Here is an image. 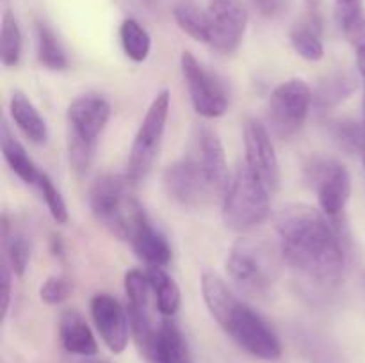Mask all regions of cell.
<instances>
[{
    "mask_svg": "<svg viewBox=\"0 0 365 363\" xmlns=\"http://www.w3.org/2000/svg\"><path fill=\"white\" fill-rule=\"evenodd\" d=\"M278 246L309 292L327 294L339 287L346 269V251L341 231L323 210L305 203L284 206L277 216Z\"/></svg>",
    "mask_w": 365,
    "mask_h": 363,
    "instance_id": "1",
    "label": "cell"
},
{
    "mask_svg": "<svg viewBox=\"0 0 365 363\" xmlns=\"http://www.w3.org/2000/svg\"><path fill=\"white\" fill-rule=\"evenodd\" d=\"M202 294L210 315L232 340L260 359H278L282 344L273 327L245 301L237 299L214 270L202 274Z\"/></svg>",
    "mask_w": 365,
    "mask_h": 363,
    "instance_id": "2",
    "label": "cell"
},
{
    "mask_svg": "<svg viewBox=\"0 0 365 363\" xmlns=\"http://www.w3.org/2000/svg\"><path fill=\"white\" fill-rule=\"evenodd\" d=\"M280 246L266 238L241 237L232 246L227 260V273L239 292L250 298H260L269 292L280 276Z\"/></svg>",
    "mask_w": 365,
    "mask_h": 363,
    "instance_id": "3",
    "label": "cell"
},
{
    "mask_svg": "<svg viewBox=\"0 0 365 363\" xmlns=\"http://www.w3.org/2000/svg\"><path fill=\"white\" fill-rule=\"evenodd\" d=\"M89 206L95 219L123 241H130L138 224L146 216L135 198L134 182L127 174L100 177L89 191Z\"/></svg>",
    "mask_w": 365,
    "mask_h": 363,
    "instance_id": "4",
    "label": "cell"
},
{
    "mask_svg": "<svg viewBox=\"0 0 365 363\" xmlns=\"http://www.w3.org/2000/svg\"><path fill=\"white\" fill-rule=\"evenodd\" d=\"M109 117V102L100 95L78 96L68 107V153L77 173L91 167L98 137Z\"/></svg>",
    "mask_w": 365,
    "mask_h": 363,
    "instance_id": "5",
    "label": "cell"
},
{
    "mask_svg": "<svg viewBox=\"0 0 365 363\" xmlns=\"http://www.w3.org/2000/svg\"><path fill=\"white\" fill-rule=\"evenodd\" d=\"M269 192L267 185L246 164H241L225 192V224L235 231L259 226L269 216Z\"/></svg>",
    "mask_w": 365,
    "mask_h": 363,
    "instance_id": "6",
    "label": "cell"
},
{
    "mask_svg": "<svg viewBox=\"0 0 365 363\" xmlns=\"http://www.w3.org/2000/svg\"><path fill=\"white\" fill-rule=\"evenodd\" d=\"M170 103L171 95L168 89L157 93L139 125L127 166V177L134 184L141 182L150 173L157 155H159L160 142H163L164 130H166V121L170 116Z\"/></svg>",
    "mask_w": 365,
    "mask_h": 363,
    "instance_id": "7",
    "label": "cell"
},
{
    "mask_svg": "<svg viewBox=\"0 0 365 363\" xmlns=\"http://www.w3.org/2000/svg\"><path fill=\"white\" fill-rule=\"evenodd\" d=\"M312 107V88L303 78L282 82L267 102V127L278 139H289L305 123Z\"/></svg>",
    "mask_w": 365,
    "mask_h": 363,
    "instance_id": "8",
    "label": "cell"
},
{
    "mask_svg": "<svg viewBox=\"0 0 365 363\" xmlns=\"http://www.w3.org/2000/svg\"><path fill=\"white\" fill-rule=\"evenodd\" d=\"M305 180L316 191L321 210L328 217L344 212L351 196V174L344 164L331 157H312L305 166Z\"/></svg>",
    "mask_w": 365,
    "mask_h": 363,
    "instance_id": "9",
    "label": "cell"
},
{
    "mask_svg": "<svg viewBox=\"0 0 365 363\" xmlns=\"http://www.w3.org/2000/svg\"><path fill=\"white\" fill-rule=\"evenodd\" d=\"M163 184L164 191L173 201L189 209H200L212 199L221 198L191 152L166 167Z\"/></svg>",
    "mask_w": 365,
    "mask_h": 363,
    "instance_id": "10",
    "label": "cell"
},
{
    "mask_svg": "<svg viewBox=\"0 0 365 363\" xmlns=\"http://www.w3.org/2000/svg\"><path fill=\"white\" fill-rule=\"evenodd\" d=\"M180 68L196 112L207 120L223 116L228 109V95L216 75L205 70L191 52L182 53Z\"/></svg>",
    "mask_w": 365,
    "mask_h": 363,
    "instance_id": "11",
    "label": "cell"
},
{
    "mask_svg": "<svg viewBox=\"0 0 365 363\" xmlns=\"http://www.w3.org/2000/svg\"><path fill=\"white\" fill-rule=\"evenodd\" d=\"M209 45L220 53H232L239 48L248 27V11L241 0H210Z\"/></svg>",
    "mask_w": 365,
    "mask_h": 363,
    "instance_id": "12",
    "label": "cell"
},
{
    "mask_svg": "<svg viewBox=\"0 0 365 363\" xmlns=\"http://www.w3.org/2000/svg\"><path fill=\"white\" fill-rule=\"evenodd\" d=\"M245 164L271 192L280 187V162L271 141L269 128L253 117L245 125Z\"/></svg>",
    "mask_w": 365,
    "mask_h": 363,
    "instance_id": "13",
    "label": "cell"
},
{
    "mask_svg": "<svg viewBox=\"0 0 365 363\" xmlns=\"http://www.w3.org/2000/svg\"><path fill=\"white\" fill-rule=\"evenodd\" d=\"M91 317L109 351L114 354L123 352L132 333L127 308L110 294H96L91 299Z\"/></svg>",
    "mask_w": 365,
    "mask_h": 363,
    "instance_id": "14",
    "label": "cell"
},
{
    "mask_svg": "<svg viewBox=\"0 0 365 363\" xmlns=\"http://www.w3.org/2000/svg\"><path fill=\"white\" fill-rule=\"evenodd\" d=\"M189 152L196 157L200 166L209 177L210 184L221 196L225 198L228 185H230V173H228V162L227 155H225L223 142H221L220 135L209 127H198L192 135V142Z\"/></svg>",
    "mask_w": 365,
    "mask_h": 363,
    "instance_id": "15",
    "label": "cell"
},
{
    "mask_svg": "<svg viewBox=\"0 0 365 363\" xmlns=\"http://www.w3.org/2000/svg\"><path fill=\"white\" fill-rule=\"evenodd\" d=\"M323 20L319 13V0H307L305 16L292 27L291 45L303 59L321 60L324 57V45L321 41Z\"/></svg>",
    "mask_w": 365,
    "mask_h": 363,
    "instance_id": "16",
    "label": "cell"
},
{
    "mask_svg": "<svg viewBox=\"0 0 365 363\" xmlns=\"http://www.w3.org/2000/svg\"><path fill=\"white\" fill-rule=\"evenodd\" d=\"M59 340L64 351L75 356H95L98 344L91 327L77 310H66L59 319Z\"/></svg>",
    "mask_w": 365,
    "mask_h": 363,
    "instance_id": "17",
    "label": "cell"
},
{
    "mask_svg": "<svg viewBox=\"0 0 365 363\" xmlns=\"http://www.w3.org/2000/svg\"><path fill=\"white\" fill-rule=\"evenodd\" d=\"M130 246L135 255L148 263V267H166L171 260V248L166 237L153 228L148 216L141 219L130 237Z\"/></svg>",
    "mask_w": 365,
    "mask_h": 363,
    "instance_id": "18",
    "label": "cell"
},
{
    "mask_svg": "<svg viewBox=\"0 0 365 363\" xmlns=\"http://www.w3.org/2000/svg\"><path fill=\"white\" fill-rule=\"evenodd\" d=\"M152 363H192L187 342L173 320L159 322Z\"/></svg>",
    "mask_w": 365,
    "mask_h": 363,
    "instance_id": "19",
    "label": "cell"
},
{
    "mask_svg": "<svg viewBox=\"0 0 365 363\" xmlns=\"http://www.w3.org/2000/svg\"><path fill=\"white\" fill-rule=\"evenodd\" d=\"M359 88V78L351 71H335L312 89V105L317 110H330L348 100Z\"/></svg>",
    "mask_w": 365,
    "mask_h": 363,
    "instance_id": "20",
    "label": "cell"
},
{
    "mask_svg": "<svg viewBox=\"0 0 365 363\" xmlns=\"http://www.w3.org/2000/svg\"><path fill=\"white\" fill-rule=\"evenodd\" d=\"M9 110L16 127L29 141L34 144H43L48 139V127L29 96H25L21 91H14L11 96Z\"/></svg>",
    "mask_w": 365,
    "mask_h": 363,
    "instance_id": "21",
    "label": "cell"
},
{
    "mask_svg": "<svg viewBox=\"0 0 365 363\" xmlns=\"http://www.w3.org/2000/svg\"><path fill=\"white\" fill-rule=\"evenodd\" d=\"M0 146H2V155L4 159H6L7 166L11 167V171H13L24 184L38 185L41 171L38 169V166H36L34 160L31 159V155H29L27 149L24 148V144L11 134L9 125H7L6 121H4L2 127H0Z\"/></svg>",
    "mask_w": 365,
    "mask_h": 363,
    "instance_id": "22",
    "label": "cell"
},
{
    "mask_svg": "<svg viewBox=\"0 0 365 363\" xmlns=\"http://www.w3.org/2000/svg\"><path fill=\"white\" fill-rule=\"evenodd\" d=\"M146 274H148L150 285H152L157 310L164 317H173L180 308L182 301L177 281L164 270V267H148Z\"/></svg>",
    "mask_w": 365,
    "mask_h": 363,
    "instance_id": "23",
    "label": "cell"
},
{
    "mask_svg": "<svg viewBox=\"0 0 365 363\" xmlns=\"http://www.w3.org/2000/svg\"><path fill=\"white\" fill-rule=\"evenodd\" d=\"M296 344L309 363H344L335 344L312 330H298Z\"/></svg>",
    "mask_w": 365,
    "mask_h": 363,
    "instance_id": "24",
    "label": "cell"
},
{
    "mask_svg": "<svg viewBox=\"0 0 365 363\" xmlns=\"http://www.w3.org/2000/svg\"><path fill=\"white\" fill-rule=\"evenodd\" d=\"M173 16L178 27L191 36L192 39L200 43H207L209 45V34H210V23H209V13L203 11L202 7L196 6L191 0H180L177 6L173 7Z\"/></svg>",
    "mask_w": 365,
    "mask_h": 363,
    "instance_id": "25",
    "label": "cell"
},
{
    "mask_svg": "<svg viewBox=\"0 0 365 363\" xmlns=\"http://www.w3.org/2000/svg\"><path fill=\"white\" fill-rule=\"evenodd\" d=\"M2 238L11 270H13V274L24 276V273L27 270L29 260H31V241L25 233L11 228L7 216L2 217Z\"/></svg>",
    "mask_w": 365,
    "mask_h": 363,
    "instance_id": "26",
    "label": "cell"
},
{
    "mask_svg": "<svg viewBox=\"0 0 365 363\" xmlns=\"http://www.w3.org/2000/svg\"><path fill=\"white\" fill-rule=\"evenodd\" d=\"M120 39L125 53L134 63H145L152 50V38L148 31L134 18H127L120 25Z\"/></svg>",
    "mask_w": 365,
    "mask_h": 363,
    "instance_id": "27",
    "label": "cell"
},
{
    "mask_svg": "<svg viewBox=\"0 0 365 363\" xmlns=\"http://www.w3.org/2000/svg\"><path fill=\"white\" fill-rule=\"evenodd\" d=\"M36 39H38V59L45 68L53 71L66 70L68 57L63 45L59 43L52 28L45 23L36 25Z\"/></svg>",
    "mask_w": 365,
    "mask_h": 363,
    "instance_id": "28",
    "label": "cell"
},
{
    "mask_svg": "<svg viewBox=\"0 0 365 363\" xmlns=\"http://www.w3.org/2000/svg\"><path fill=\"white\" fill-rule=\"evenodd\" d=\"M21 31L16 18L11 11H6L2 16V27H0V59L7 68H13L21 59Z\"/></svg>",
    "mask_w": 365,
    "mask_h": 363,
    "instance_id": "29",
    "label": "cell"
},
{
    "mask_svg": "<svg viewBox=\"0 0 365 363\" xmlns=\"http://www.w3.org/2000/svg\"><path fill=\"white\" fill-rule=\"evenodd\" d=\"M125 294H127V308L150 312L152 299V285L148 274L139 269H130L125 274Z\"/></svg>",
    "mask_w": 365,
    "mask_h": 363,
    "instance_id": "30",
    "label": "cell"
},
{
    "mask_svg": "<svg viewBox=\"0 0 365 363\" xmlns=\"http://www.w3.org/2000/svg\"><path fill=\"white\" fill-rule=\"evenodd\" d=\"M330 134L342 149L349 153H365V123L351 120H339L330 123Z\"/></svg>",
    "mask_w": 365,
    "mask_h": 363,
    "instance_id": "31",
    "label": "cell"
},
{
    "mask_svg": "<svg viewBox=\"0 0 365 363\" xmlns=\"http://www.w3.org/2000/svg\"><path fill=\"white\" fill-rule=\"evenodd\" d=\"M38 187L41 191L43 199H45L46 206H48L50 216L53 217V221L59 224H66L68 223V206L64 203L63 196H61L59 189L53 185V182L50 180L48 174L41 173L39 174L38 180Z\"/></svg>",
    "mask_w": 365,
    "mask_h": 363,
    "instance_id": "32",
    "label": "cell"
},
{
    "mask_svg": "<svg viewBox=\"0 0 365 363\" xmlns=\"http://www.w3.org/2000/svg\"><path fill=\"white\" fill-rule=\"evenodd\" d=\"M362 16V0H335V18L344 34H348Z\"/></svg>",
    "mask_w": 365,
    "mask_h": 363,
    "instance_id": "33",
    "label": "cell"
},
{
    "mask_svg": "<svg viewBox=\"0 0 365 363\" xmlns=\"http://www.w3.org/2000/svg\"><path fill=\"white\" fill-rule=\"evenodd\" d=\"M71 292V283L66 276H61V274H56V276L46 278L45 283L39 288V298L41 301H45L46 305H59L64 299L70 295Z\"/></svg>",
    "mask_w": 365,
    "mask_h": 363,
    "instance_id": "34",
    "label": "cell"
},
{
    "mask_svg": "<svg viewBox=\"0 0 365 363\" xmlns=\"http://www.w3.org/2000/svg\"><path fill=\"white\" fill-rule=\"evenodd\" d=\"M356 50V64L364 84V123H365V16L346 34Z\"/></svg>",
    "mask_w": 365,
    "mask_h": 363,
    "instance_id": "35",
    "label": "cell"
},
{
    "mask_svg": "<svg viewBox=\"0 0 365 363\" xmlns=\"http://www.w3.org/2000/svg\"><path fill=\"white\" fill-rule=\"evenodd\" d=\"M11 267L9 263H2V273H0V285H2V319H6L7 312H9V302H11Z\"/></svg>",
    "mask_w": 365,
    "mask_h": 363,
    "instance_id": "36",
    "label": "cell"
},
{
    "mask_svg": "<svg viewBox=\"0 0 365 363\" xmlns=\"http://www.w3.org/2000/svg\"><path fill=\"white\" fill-rule=\"evenodd\" d=\"M253 2L264 16H274L284 7V0H253Z\"/></svg>",
    "mask_w": 365,
    "mask_h": 363,
    "instance_id": "37",
    "label": "cell"
},
{
    "mask_svg": "<svg viewBox=\"0 0 365 363\" xmlns=\"http://www.w3.org/2000/svg\"><path fill=\"white\" fill-rule=\"evenodd\" d=\"M73 363H113V362H109V359H95L91 358V356H86L84 359H78V362H73Z\"/></svg>",
    "mask_w": 365,
    "mask_h": 363,
    "instance_id": "38",
    "label": "cell"
},
{
    "mask_svg": "<svg viewBox=\"0 0 365 363\" xmlns=\"http://www.w3.org/2000/svg\"><path fill=\"white\" fill-rule=\"evenodd\" d=\"M364 160H365V153H364Z\"/></svg>",
    "mask_w": 365,
    "mask_h": 363,
    "instance_id": "39",
    "label": "cell"
}]
</instances>
